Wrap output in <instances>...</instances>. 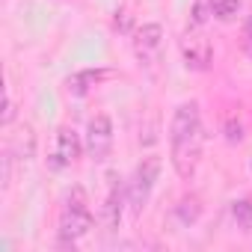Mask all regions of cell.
Here are the masks:
<instances>
[{"label": "cell", "instance_id": "30bf717a", "mask_svg": "<svg viewBox=\"0 0 252 252\" xmlns=\"http://www.w3.org/2000/svg\"><path fill=\"white\" fill-rule=\"evenodd\" d=\"M199 214H202V205H199L196 196H187V199H181V202L175 205V220H178L181 225H193V222L199 220Z\"/></svg>", "mask_w": 252, "mask_h": 252}, {"label": "cell", "instance_id": "8fae6325", "mask_svg": "<svg viewBox=\"0 0 252 252\" xmlns=\"http://www.w3.org/2000/svg\"><path fill=\"white\" fill-rule=\"evenodd\" d=\"M231 217H234L237 228L249 231V228H252V199H237V202L231 205Z\"/></svg>", "mask_w": 252, "mask_h": 252}, {"label": "cell", "instance_id": "4fadbf2b", "mask_svg": "<svg viewBox=\"0 0 252 252\" xmlns=\"http://www.w3.org/2000/svg\"><path fill=\"white\" fill-rule=\"evenodd\" d=\"M240 45H243V54L252 60V9H249V15H246V21H243V33H240Z\"/></svg>", "mask_w": 252, "mask_h": 252}, {"label": "cell", "instance_id": "5bb4252c", "mask_svg": "<svg viewBox=\"0 0 252 252\" xmlns=\"http://www.w3.org/2000/svg\"><path fill=\"white\" fill-rule=\"evenodd\" d=\"M225 140H228V143H240V140H243V128H240V122H234V119H231V122L225 125Z\"/></svg>", "mask_w": 252, "mask_h": 252}, {"label": "cell", "instance_id": "52a82bcc", "mask_svg": "<svg viewBox=\"0 0 252 252\" xmlns=\"http://www.w3.org/2000/svg\"><path fill=\"white\" fill-rule=\"evenodd\" d=\"M163 45V30L160 24H143L137 33H134V51L140 60H152Z\"/></svg>", "mask_w": 252, "mask_h": 252}, {"label": "cell", "instance_id": "2e32d148", "mask_svg": "<svg viewBox=\"0 0 252 252\" xmlns=\"http://www.w3.org/2000/svg\"><path fill=\"white\" fill-rule=\"evenodd\" d=\"M128 27H131V15H128V12H116V30L125 33Z\"/></svg>", "mask_w": 252, "mask_h": 252}, {"label": "cell", "instance_id": "5b68a950", "mask_svg": "<svg viewBox=\"0 0 252 252\" xmlns=\"http://www.w3.org/2000/svg\"><path fill=\"white\" fill-rule=\"evenodd\" d=\"M83 146H86V143H80V137H77L74 128H60V131H57V146H54V152H51V158H48V166H51V169H65V166H71V163L80 158Z\"/></svg>", "mask_w": 252, "mask_h": 252}, {"label": "cell", "instance_id": "ba28073f", "mask_svg": "<svg viewBox=\"0 0 252 252\" xmlns=\"http://www.w3.org/2000/svg\"><path fill=\"white\" fill-rule=\"evenodd\" d=\"M104 77H110V71H77V74H71L68 80H65V86H68V92L71 95H86L92 86H98Z\"/></svg>", "mask_w": 252, "mask_h": 252}, {"label": "cell", "instance_id": "9c48e42d", "mask_svg": "<svg viewBox=\"0 0 252 252\" xmlns=\"http://www.w3.org/2000/svg\"><path fill=\"white\" fill-rule=\"evenodd\" d=\"M122 202H125V190L119 184H113V190L107 196V205H104V220H107L110 228H119V222H122Z\"/></svg>", "mask_w": 252, "mask_h": 252}, {"label": "cell", "instance_id": "e0dca14e", "mask_svg": "<svg viewBox=\"0 0 252 252\" xmlns=\"http://www.w3.org/2000/svg\"><path fill=\"white\" fill-rule=\"evenodd\" d=\"M249 166H252V163H249Z\"/></svg>", "mask_w": 252, "mask_h": 252}, {"label": "cell", "instance_id": "7c38bea8", "mask_svg": "<svg viewBox=\"0 0 252 252\" xmlns=\"http://www.w3.org/2000/svg\"><path fill=\"white\" fill-rule=\"evenodd\" d=\"M240 9V0H211V15H217L220 21H231Z\"/></svg>", "mask_w": 252, "mask_h": 252}, {"label": "cell", "instance_id": "9a60e30c", "mask_svg": "<svg viewBox=\"0 0 252 252\" xmlns=\"http://www.w3.org/2000/svg\"><path fill=\"white\" fill-rule=\"evenodd\" d=\"M15 119V101L12 98H6V107H3V119H0V122H3V125H9Z\"/></svg>", "mask_w": 252, "mask_h": 252}, {"label": "cell", "instance_id": "277c9868", "mask_svg": "<svg viewBox=\"0 0 252 252\" xmlns=\"http://www.w3.org/2000/svg\"><path fill=\"white\" fill-rule=\"evenodd\" d=\"M113 152V122L107 113H98L86 125V155L92 160H107Z\"/></svg>", "mask_w": 252, "mask_h": 252}, {"label": "cell", "instance_id": "6da1fadb", "mask_svg": "<svg viewBox=\"0 0 252 252\" xmlns=\"http://www.w3.org/2000/svg\"><path fill=\"white\" fill-rule=\"evenodd\" d=\"M202 116H199V104L187 101L175 110L172 125H169V146H172V166L181 178H193L196 166L202 160Z\"/></svg>", "mask_w": 252, "mask_h": 252}, {"label": "cell", "instance_id": "8992f818", "mask_svg": "<svg viewBox=\"0 0 252 252\" xmlns=\"http://www.w3.org/2000/svg\"><path fill=\"white\" fill-rule=\"evenodd\" d=\"M181 57H184V63H187L190 68L205 71V68L211 65V60H214V48H211V42H208L205 36L190 33V36L181 39Z\"/></svg>", "mask_w": 252, "mask_h": 252}, {"label": "cell", "instance_id": "3957f363", "mask_svg": "<svg viewBox=\"0 0 252 252\" xmlns=\"http://www.w3.org/2000/svg\"><path fill=\"white\" fill-rule=\"evenodd\" d=\"M158 178H160V158H146V160L134 169V175H131V181H128V205H131L137 214L146 208V202H149V196H152Z\"/></svg>", "mask_w": 252, "mask_h": 252}, {"label": "cell", "instance_id": "7a4b0ae2", "mask_svg": "<svg viewBox=\"0 0 252 252\" xmlns=\"http://www.w3.org/2000/svg\"><path fill=\"white\" fill-rule=\"evenodd\" d=\"M92 228V211H89V199L80 187H74L60 211V246H74V240L86 237Z\"/></svg>", "mask_w": 252, "mask_h": 252}]
</instances>
